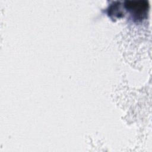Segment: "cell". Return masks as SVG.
I'll use <instances>...</instances> for the list:
<instances>
[{"instance_id": "6da1fadb", "label": "cell", "mask_w": 152, "mask_h": 152, "mask_svg": "<svg viewBox=\"0 0 152 152\" xmlns=\"http://www.w3.org/2000/svg\"><path fill=\"white\" fill-rule=\"evenodd\" d=\"M126 6L134 11L135 15H141L147 8L148 4L145 1H126Z\"/></svg>"}]
</instances>
